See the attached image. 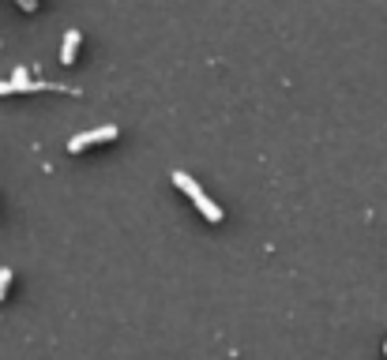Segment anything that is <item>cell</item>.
Instances as JSON below:
<instances>
[{
	"mask_svg": "<svg viewBox=\"0 0 387 360\" xmlns=\"http://www.w3.org/2000/svg\"><path fill=\"white\" fill-rule=\"evenodd\" d=\"M173 184H177V188H181L184 195H189V199H192V203H196V199H199V195H203V188H199V184H196V180L189 177V173H181V169H177V173H173Z\"/></svg>",
	"mask_w": 387,
	"mask_h": 360,
	"instance_id": "3",
	"label": "cell"
},
{
	"mask_svg": "<svg viewBox=\"0 0 387 360\" xmlns=\"http://www.w3.org/2000/svg\"><path fill=\"white\" fill-rule=\"evenodd\" d=\"M121 131H117V124H102V128H90V131H79V136L68 139V151L79 154V151H87V146H95V143H113Z\"/></svg>",
	"mask_w": 387,
	"mask_h": 360,
	"instance_id": "1",
	"label": "cell"
},
{
	"mask_svg": "<svg viewBox=\"0 0 387 360\" xmlns=\"http://www.w3.org/2000/svg\"><path fill=\"white\" fill-rule=\"evenodd\" d=\"M383 353H387V345H383Z\"/></svg>",
	"mask_w": 387,
	"mask_h": 360,
	"instance_id": "7",
	"label": "cell"
},
{
	"mask_svg": "<svg viewBox=\"0 0 387 360\" xmlns=\"http://www.w3.org/2000/svg\"><path fill=\"white\" fill-rule=\"evenodd\" d=\"M19 4H23L26 11H34V8H38V0H19Z\"/></svg>",
	"mask_w": 387,
	"mask_h": 360,
	"instance_id": "6",
	"label": "cell"
},
{
	"mask_svg": "<svg viewBox=\"0 0 387 360\" xmlns=\"http://www.w3.org/2000/svg\"><path fill=\"white\" fill-rule=\"evenodd\" d=\"M79 42H83V34H79V31H68V34H64V45H60V64H75Z\"/></svg>",
	"mask_w": 387,
	"mask_h": 360,
	"instance_id": "2",
	"label": "cell"
},
{
	"mask_svg": "<svg viewBox=\"0 0 387 360\" xmlns=\"http://www.w3.org/2000/svg\"><path fill=\"white\" fill-rule=\"evenodd\" d=\"M8 285H11V271L4 266V271H0V300H4V293H8Z\"/></svg>",
	"mask_w": 387,
	"mask_h": 360,
	"instance_id": "5",
	"label": "cell"
},
{
	"mask_svg": "<svg viewBox=\"0 0 387 360\" xmlns=\"http://www.w3.org/2000/svg\"><path fill=\"white\" fill-rule=\"evenodd\" d=\"M196 207L203 210V218H207V222H222V210H218V203H211L207 195H199V199H196Z\"/></svg>",
	"mask_w": 387,
	"mask_h": 360,
	"instance_id": "4",
	"label": "cell"
}]
</instances>
